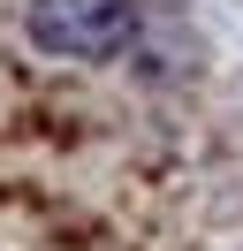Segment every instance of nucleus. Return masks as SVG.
<instances>
[{
	"label": "nucleus",
	"instance_id": "f257e3e1",
	"mask_svg": "<svg viewBox=\"0 0 243 251\" xmlns=\"http://www.w3.org/2000/svg\"><path fill=\"white\" fill-rule=\"evenodd\" d=\"M23 38L46 61H114L145 38V8L137 0H30Z\"/></svg>",
	"mask_w": 243,
	"mask_h": 251
}]
</instances>
